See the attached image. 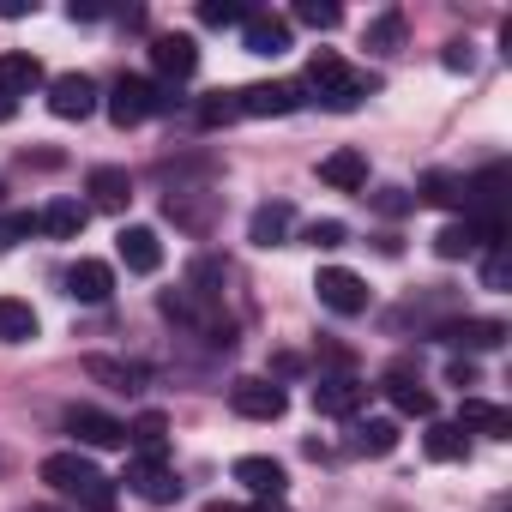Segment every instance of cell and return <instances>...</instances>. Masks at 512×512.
Returning a JSON list of instances; mask_svg holds the SVG:
<instances>
[{
    "label": "cell",
    "instance_id": "cell-1",
    "mask_svg": "<svg viewBox=\"0 0 512 512\" xmlns=\"http://www.w3.org/2000/svg\"><path fill=\"white\" fill-rule=\"evenodd\" d=\"M302 91H314V103H320V109L350 115V109H362V103L380 91V79H374V73H362V67H344L332 49H314V61H308V85H302Z\"/></svg>",
    "mask_w": 512,
    "mask_h": 512
},
{
    "label": "cell",
    "instance_id": "cell-2",
    "mask_svg": "<svg viewBox=\"0 0 512 512\" xmlns=\"http://www.w3.org/2000/svg\"><path fill=\"white\" fill-rule=\"evenodd\" d=\"M43 482L61 488L67 500H79L85 512H115V482H109L85 452H49V458H43Z\"/></svg>",
    "mask_w": 512,
    "mask_h": 512
},
{
    "label": "cell",
    "instance_id": "cell-3",
    "mask_svg": "<svg viewBox=\"0 0 512 512\" xmlns=\"http://www.w3.org/2000/svg\"><path fill=\"white\" fill-rule=\"evenodd\" d=\"M109 121L115 127H139V121H151V115H163V109H175V97H163L151 79H139V73H121L115 85H109Z\"/></svg>",
    "mask_w": 512,
    "mask_h": 512
},
{
    "label": "cell",
    "instance_id": "cell-4",
    "mask_svg": "<svg viewBox=\"0 0 512 512\" xmlns=\"http://www.w3.org/2000/svg\"><path fill=\"white\" fill-rule=\"evenodd\" d=\"M229 410H235V416H247V422H278V416L290 410V398H284V386H278V380L247 374V380H235V386H229Z\"/></svg>",
    "mask_w": 512,
    "mask_h": 512
},
{
    "label": "cell",
    "instance_id": "cell-5",
    "mask_svg": "<svg viewBox=\"0 0 512 512\" xmlns=\"http://www.w3.org/2000/svg\"><path fill=\"white\" fill-rule=\"evenodd\" d=\"M308 103V91L296 79H260V85H241L235 91V109L241 115H296Z\"/></svg>",
    "mask_w": 512,
    "mask_h": 512
},
{
    "label": "cell",
    "instance_id": "cell-6",
    "mask_svg": "<svg viewBox=\"0 0 512 512\" xmlns=\"http://www.w3.org/2000/svg\"><path fill=\"white\" fill-rule=\"evenodd\" d=\"M67 434H73L79 446H97V452L127 446V422H115V416L97 410V404H73V410H67Z\"/></svg>",
    "mask_w": 512,
    "mask_h": 512
},
{
    "label": "cell",
    "instance_id": "cell-7",
    "mask_svg": "<svg viewBox=\"0 0 512 512\" xmlns=\"http://www.w3.org/2000/svg\"><path fill=\"white\" fill-rule=\"evenodd\" d=\"M49 115H55V121H85V115H97V79H85V73L49 79Z\"/></svg>",
    "mask_w": 512,
    "mask_h": 512
},
{
    "label": "cell",
    "instance_id": "cell-8",
    "mask_svg": "<svg viewBox=\"0 0 512 512\" xmlns=\"http://www.w3.org/2000/svg\"><path fill=\"white\" fill-rule=\"evenodd\" d=\"M314 290H320V302H326L332 314H344V320L368 314V284H362L356 272H344V266H326V272L314 278Z\"/></svg>",
    "mask_w": 512,
    "mask_h": 512
},
{
    "label": "cell",
    "instance_id": "cell-9",
    "mask_svg": "<svg viewBox=\"0 0 512 512\" xmlns=\"http://www.w3.org/2000/svg\"><path fill=\"white\" fill-rule=\"evenodd\" d=\"M380 392H386V404L398 410V416H422V422H434V392L410 374V362H398V368H386V380H380Z\"/></svg>",
    "mask_w": 512,
    "mask_h": 512
},
{
    "label": "cell",
    "instance_id": "cell-10",
    "mask_svg": "<svg viewBox=\"0 0 512 512\" xmlns=\"http://www.w3.org/2000/svg\"><path fill=\"white\" fill-rule=\"evenodd\" d=\"M121 482H127L139 500H151V506H175V500H181V482H175V470H169L163 458H133Z\"/></svg>",
    "mask_w": 512,
    "mask_h": 512
},
{
    "label": "cell",
    "instance_id": "cell-11",
    "mask_svg": "<svg viewBox=\"0 0 512 512\" xmlns=\"http://www.w3.org/2000/svg\"><path fill=\"white\" fill-rule=\"evenodd\" d=\"M241 43H247V55H290L296 43H290V19H278V13H247L241 19Z\"/></svg>",
    "mask_w": 512,
    "mask_h": 512
},
{
    "label": "cell",
    "instance_id": "cell-12",
    "mask_svg": "<svg viewBox=\"0 0 512 512\" xmlns=\"http://www.w3.org/2000/svg\"><path fill=\"white\" fill-rule=\"evenodd\" d=\"M115 253H121V266L139 272V278H151V272L163 266V241H157V229H145V223H127V229L115 235Z\"/></svg>",
    "mask_w": 512,
    "mask_h": 512
},
{
    "label": "cell",
    "instance_id": "cell-13",
    "mask_svg": "<svg viewBox=\"0 0 512 512\" xmlns=\"http://www.w3.org/2000/svg\"><path fill=\"white\" fill-rule=\"evenodd\" d=\"M85 193H91V211H127L133 205V175L127 169H115V163H97L91 175H85Z\"/></svg>",
    "mask_w": 512,
    "mask_h": 512
},
{
    "label": "cell",
    "instance_id": "cell-14",
    "mask_svg": "<svg viewBox=\"0 0 512 512\" xmlns=\"http://www.w3.org/2000/svg\"><path fill=\"white\" fill-rule=\"evenodd\" d=\"M362 398H368V380H356V374H320V386H314L320 416H356Z\"/></svg>",
    "mask_w": 512,
    "mask_h": 512
},
{
    "label": "cell",
    "instance_id": "cell-15",
    "mask_svg": "<svg viewBox=\"0 0 512 512\" xmlns=\"http://www.w3.org/2000/svg\"><path fill=\"white\" fill-rule=\"evenodd\" d=\"M151 67L181 85V79L199 73V43H193V37H175V31H169V37H151Z\"/></svg>",
    "mask_w": 512,
    "mask_h": 512
},
{
    "label": "cell",
    "instance_id": "cell-16",
    "mask_svg": "<svg viewBox=\"0 0 512 512\" xmlns=\"http://www.w3.org/2000/svg\"><path fill=\"white\" fill-rule=\"evenodd\" d=\"M434 338L452 344V350H500L506 320H446V326H434Z\"/></svg>",
    "mask_w": 512,
    "mask_h": 512
},
{
    "label": "cell",
    "instance_id": "cell-17",
    "mask_svg": "<svg viewBox=\"0 0 512 512\" xmlns=\"http://www.w3.org/2000/svg\"><path fill=\"white\" fill-rule=\"evenodd\" d=\"M290 223H296V205L290 199H266L260 211L247 217V241L253 247H284L290 241Z\"/></svg>",
    "mask_w": 512,
    "mask_h": 512
},
{
    "label": "cell",
    "instance_id": "cell-18",
    "mask_svg": "<svg viewBox=\"0 0 512 512\" xmlns=\"http://www.w3.org/2000/svg\"><path fill=\"white\" fill-rule=\"evenodd\" d=\"M67 296L73 302H109L115 296V266H103V260H79V266H67Z\"/></svg>",
    "mask_w": 512,
    "mask_h": 512
},
{
    "label": "cell",
    "instance_id": "cell-19",
    "mask_svg": "<svg viewBox=\"0 0 512 512\" xmlns=\"http://www.w3.org/2000/svg\"><path fill=\"white\" fill-rule=\"evenodd\" d=\"M235 482L253 488L260 500H284V488H290V476H284L278 458H235Z\"/></svg>",
    "mask_w": 512,
    "mask_h": 512
},
{
    "label": "cell",
    "instance_id": "cell-20",
    "mask_svg": "<svg viewBox=\"0 0 512 512\" xmlns=\"http://www.w3.org/2000/svg\"><path fill=\"white\" fill-rule=\"evenodd\" d=\"M320 181L338 187V193H362V187H368V157H362L356 145H344V151L320 157Z\"/></svg>",
    "mask_w": 512,
    "mask_h": 512
},
{
    "label": "cell",
    "instance_id": "cell-21",
    "mask_svg": "<svg viewBox=\"0 0 512 512\" xmlns=\"http://www.w3.org/2000/svg\"><path fill=\"white\" fill-rule=\"evenodd\" d=\"M85 223H91V205H79V199H49V205L37 211V229L55 235V241H73Z\"/></svg>",
    "mask_w": 512,
    "mask_h": 512
},
{
    "label": "cell",
    "instance_id": "cell-22",
    "mask_svg": "<svg viewBox=\"0 0 512 512\" xmlns=\"http://www.w3.org/2000/svg\"><path fill=\"white\" fill-rule=\"evenodd\" d=\"M85 374L109 392H145V368L139 362H121V356H85Z\"/></svg>",
    "mask_w": 512,
    "mask_h": 512
},
{
    "label": "cell",
    "instance_id": "cell-23",
    "mask_svg": "<svg viewBox=\"0 0 512 512\" xmlns=\"http://www.w3.org/2000/svg\"><path fill=\"white\" fill-rule=\"evenodd\" d=\"M43 85V61L37 55H0V97H31Z\"/></svg>",
    "mask_w": 512,
    "mask_h": 512
},
{
    "label": "cell",
    "instance_id": "cell-24",
    "mask_svg": "<svg viewBox=\"0 0 512 512\" xmlns=\"http://www.w3.org/2000/svg\"><path fill=\"white\" fill-rule=\"evenodd\" d=\"M458 428H476V434H488V440H512V416H506L500 404H488V398H464Z\"/></svg>",
    "mask_w": 512,
    "mask_h": 512
},
{
    "label": "cell",
    "instance_id": "cell-25",
    "mask_svg": "<svg viewBox=\"0 0 512 512\" xmlns=\"http://www.w3.org/2000/svg\"><path fill=\"white\" fill-rule=\"evenodd\" d=\"M350 452H362V458H386V452H398V422H392V416L356 422V428H350Z\"/></svg>",
    "mask_w": 512,
    "mask_h": 512
},
{
    "label": "cell",
    "instance_id": "cell-26",
    "mask_svg": "<svg viewBox=\"0 0 512 512\" xmlns=\"http://www.w3.org/2000/svg\"><path fill=\"white\" fill-rule=\"evenodd\" d=\"M422 446H428L434 464H464V458H470V434H464L458 422H428Z\"/></svg>",
    "mask_w": 512,
    "mask_h": 512
},
{
    "label": "cell",
    "instance_id": "cell-27",
    "mask_svg": "<svg viewBox=\"0 0 512 512\" xmlns=\"http://www.w3.org/2000/svg\"><path fill=\"white\" fill-rule=\"evenodd\" d=\"M37 338V308L19 296H0V344H31Z\"/></svg>",
    "mask_w": 512,
    "mask_h": 512
},
{
    "label": "cell",
    "instance_id": "cell-28",
    "mask_svg": "<svg viewBox=\"0 0 512 512\" xmlns=\"http://www.w3.org/2000/svg\"><path fill=\"white\" fill-rule=\"evenodd\" d=\"M422 199H428V205H446V211H464V205H470V181L434 169V175H422Z\"/></svg>",
    "mask_w": 512,
    "mask_h": 512
},
{
    "label": "cell",
    "instance_id": "cell-29",
    "mask_svg": "<svg viewBox=\"0 0 512 512\" xmlns=\"http://www.w3.org/2000/svg\"><path fill=\"white\" fill-rule=\"evenodd\" d=\"M127 440L139 446V458H163V446H169V416H163V410H145V416L127 428Z\"/></svg>",
    "mask_w": 512,
    "mask_h": 512
},
{
    "label": "cell",
    "instance_id": "cell-30",
    "mask_svg": "<svg viewBox=\"0 0 512 512\" xmlns=\"http://www.w3.org/2000/svg\"><path fill=\"white\" fill-rule=\"evenodd\" d=\"M482 241H476V229H470V217L464 223H446L440 235H434V253H440V260H470V253H476Z\"/></svg>",
    "mask_w": 512,
    "mask_h": 512
},
{
    "label": "cell",
    "instance_id": "cell-31",
    "mask_svg": "<svg viewBox=\"0 0 512 512\" xmlns=\"http://www.w3.org/2000/svg\"><path fill=\"white\" fill-rule=\"evenodd\" d=\"M368 49H374V55H392V49H404V13H398V7H386V13L368 25Z\"/></svg>",
    "mask_w": 512,
    "mask_h": 512
},
{
    "label": "cell",
    "instance_id": "cell-32",
    "mask_svg": "<svg viewBox=\"0 0 512 512\" xmlns=\"http://www.w3.org/2000/svg\"><path fill=\"white\" fill-rule=\"evenodd\" d=\"M193 121H199V127H229V121H241V109H235V91H211V97L193 109Z\"/></svg>",
    "mask_w": 512,
    "mask_h": 512
},
{
    "label": "cell",
    "instance_id": "cell-33",
    "mask_svg": "<svg viewBox=\"0 0 512 512\" xmlns=\"http://www.w3.org/2000/svg\"><path fill=\"white\" fill-rule=\"evenodd\" d=\"M37 235V217L31 211H0V253H13L19 241H31Z\"/></svg>",
    "mask_w": 512,
    "mask_h": 512
},
{
    "label": "cell",
    "instance_id": "cell-34",
    "mask_svg": "<svg viewBox=\"0 0 512 512\" xmlns=\"http://www.w3.org/2000/svg\"><path fill=\"white\" fill-rule=\"evenodd\" d=\"M296 19H302V25H314V31H338V25H344V13L332 7V0H302Z\"/></svg>",
    "mask_w": 512,
    "mask_h": 512
},
{
    "label": "cell",
    "instance_id": "cell-35",
    "mask_svg": "<svg viewBox=\"0 0 512 512\" xmlns=\"http://www.w3.org/2000/svg\"><path fill=\"white\" fill-rule=\"evenodd\" d=\"M247 19V7H241V0H205V7H199V25H241Z\"/></svg>",
    "mask_w": 512,
    "mask_h": 512
},
{
    "label": "cell",
    "instance_id": "cell-36",
    "mask_svg": "<svg viewBox=\"0 0 512 512\" xmlns=\"http://www.w3.org/2000/svg\"><path fill=\"white\" fill-rule=\"evenodd\" d=\"M482 284H488V290H506V284H512V260H506V241H500V247H488V260H482Z\"/></svg>",
    "mask_w": 512,
    "mask_h": 512
},
{
    "label": "cell",
    "instance_id": "cell-37",
    "mask_svg": "<svg viewBox=\"0 0 512 512\" xmlns=\"http://www.w3.org/2000/svg\"><path fill=\"white\" fill-rule=\"evenodd\" d=\"M344 235H350V229H344L338 217H320V223H308V241H314V247H344Z\"/></svg>",
    "mask_w": 512,
    "mask_h": 512
},
{
    "label": "cell",
    "instance_id": "cell-38",
    "mask_svg": "<svg viewBox=\"0 0 512 512\" xmlns=\"http://www.w3.org/2000/svg\"><path fill=\"white\" fill-rule=\"evenodd\" d=\"M440 61H446V73H470V67H476L470 43H446V55H440Z\"/></svg>",
    "mask_w": 512,
    "mask_h": 512
},
{
    "label": "cell",
    "instance_id": "cell-39",
    "mask_svg": "<svg viewBox=\"0 0 512 512\" xmlns=\"http://www.w3.org/2000/svg\"><path fill=\"white\" fill-rule=\"evenodd\" d=\"M374 205H380V211H392V217H398V211H404V205H410V199H404V193H398V187H380V193H374Z\"/></svg>",
    "mask_w": 512,
    "mask_h": 512
},
{
    "label": "cell",
    "instance_id": "cell-40",
    "mask_svg": "<svg viewBox=\"0 0 512 512\" xmlns=\"http://www.w3.org/2000/svg\"><path fill=\"white\" fill-rule=\"evenodd\" d=\"M446 374H452V386H476V368H470V362H452Z\"/></svg>",
    "mask_w": 512,
    "mask_h": 512
},
{
    "label": "cell",
    "instance_id": "cell-41",
    "mask_svg": "<svg viewBox=\"0 0 512 512\" xmlns=\"http://www.w3.org/2000/svg\"><path fill=\"white\" fill-rule=\"evenodd\" d=\"M31 7H25V0H0V19H25Z\"/></svg>",
    "mask_w": 512,
    "mask_h": 512
},
{
    "label": "cell",
    "instance_id": "cell-42",
    "mask_svg": "<svg viewBox=\"0 0 512 512\" xmlns=\"http://www.w3.org/2000/svg\"><path fill=\"white\" fill-rule=\"evenodd\" d=\"M241 512H290L284 500H253V506H241Z\"/></svg>",
    "mask_w": 512,
    "mask_h": 512
},
{
    "label": "cell",
    "instance_id": "cell-43",
    "mask_svg": "<svg viewBox=\"0 0 512 512\" xmlns=\"http://www.w3.org/2000/svg\"><path fill=\"white\" fill-rule=\"evenodd\" d=\"M13 115H19V103H13V97H0V127H7Z\"/></svg>",
    "mask_w": 512,
    "mask_h": 512
},
{
    "label": "cell",
    "instance_id": "cell-44",
    "mask_svg": "<svg viewBox=\"0 0 512 512\" xmlns=\"http://www.w3.org/2000/svg\"><path fill=\"white\" fill-rule=\"evenodd\" d=\"M37 512H55V506H37Z\"/></svg>",
    "mask_w": 512,
    "mask_h": 512
}]
</instances>
